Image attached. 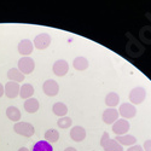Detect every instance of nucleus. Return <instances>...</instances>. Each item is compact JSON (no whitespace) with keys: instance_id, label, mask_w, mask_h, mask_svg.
<instances>
[{"instance_id":"nucleus-2","label":"nucleus","mask_w":151,"mask_h":151,"mask_svg":"<svg viewBox=\"0 0 151 151\" xmlns=\"http://www.w3.org/2000/svg\"><path fill=\"white\" fill-rule=\"evenodd\" d=\"M100 146L105 151H123V146L120 145L115 139H111L108 132H104L100 138Z\"/></svg>"},{"instance_id":"nucleus-20","label":"nucleus","mask_w":151,"mask_h":151,"mask_svg":"<svg viewBox=\"0 0 151 151\" xmlns=\"http://www.w3.org/2000/svg\"><path fill=\"white\" fill-rule=\"evenodd\" d=\"M34 87H33V85H30V83H24V85H22L21 86V88H19V97L22 98V99H29V98H32L33 97V94H34Z\"/></svg>"},{"instance_id":"nucleus-15","label":"nucleus","mask_w":151,"mask_h":151,"mask_svg":"<svg viewBox=\"0 0 151 151\" xmlns=\"http://www.w3.org/2000/svg\"><path fill=\"white\" fill-rule=\"evenodd\" d=\"M24 110H26L28 114H34V112H36L37 110H39L40 108V103H39V100H37L36 98H29L27 99L26 102H24Z\"/></svg>"},{"instance_id":"nucleus-14","label":"nucleus","mask_w":151,"mask_h":151,"mask_svg":"<svg viewBox=\"0 0 151 151\" xmlns=\"http://www.w3.org/2000/svg\"><path fill=\"white\" fill-rule=\"evenodd\" d=\"M70 138L74 142H82L86 138V129L82 127V126H74L70 131Z\"/></svg>"},{"instance_id":"nucleus-31","label":"nucleus","mask_w":151,"mask_h":151,"mask_svg":"<svg viewBox=\"0 0 151 151\" xmlns=\"http://www.w3.org/2000/svg\"><path fill=\"white\" fill-rule=\"evenodd\" d=\"M18 151H29L27 147H19V150Z\"/></svg>"},{"instance_id":"nucleus-1","label":"nucleus","mask_w":151,"mask_h":151,"mask_svg":"<svg viewBox=\"0 0 151 151\" xmlns=\"http://www.w3.org/2000/svg\"><path fill=\"white\" fill-rule=\"evenodd\" d=\"M126 52L132 58H139L145 52V47L140 41H138L133 36L129 35V41L126 45Z\"/></svg>"},{"instance_id":"nucleus-21","label":"nucleus","mask_w":151,"mask_h":151,"mask_svg":"<svg viewBox=\"0 0 151 151\" xmlns=\"http://www.w3.org/2000/svg\"><path fill=\"white\" fill-rule=\"evenodd\" d=\"M7 78L10 81H14V82H23L24 81V75L18 70V68H11L7 71Z\"/></svg>"},{"instance_id":"nucleus-17","label":"nucleus","mask_w":151,"mask_h":151,"mask_svg":"<svg viewBox=\"0 0 151 151\" xmlns=\"http://www.w3.org/2000/svg\"><path fill=\"white\" fill-rule=\"evenodd\" d=\"M73 67H74L75 70L83 71V70H86L87 68L90 67V62H88V59H87V58L80 56V57H76L73 60Z\"/></svg>"},{"instance_id":"nucleus-3","label":"nucleus","mask_w":151,"mask_h":151,"mask_svg":"<svg viewBox=\"0 0 151 151\" xmlns=\"http://www.w3.org/2000/svg\"><path fill=\"white\" fill-rule=\"evenodd\" d=\"M14 131L22 135V137H27V138H30L34 135L35 133V128H34V126L29 122H16L15 126H14Z\"/></svg>"},{"instance_id":"nucleus-7","label":"nucleus","mask_w":151,"mask_h":151,"mask_svg":"<svg viewBox=\"0 0 151 151\" xmlns=\"http://www.w3.org/2000/svg\"><path fill=\"white\" fill-rule=\"evenodd\" d=\"M119 115H121L124 120L133 119L137 115V108L131 103H123L119 108Z\"/></svg>"},{"instance_id":"nucleus-30","label":"nucleus","mask_w":151,"mask_h":151,"mask_svg":"<svg viewBox=\"0 0 151 151\" xmlns=\"http://www.w3.org/2000/svg\"><path fill=\"white\" fill-rule=\"evenodd\" d=\"M64 151H78V150L75 149V147H73V146H69V147H67Z\"/></svg>"},{"instance_id":"nucleus-32","label":"nucleus","mask_w":151,"mask_h":151,"mask_svg":"<svg viewBox=\"0 0 151 151\" xmlns=\"http://www.w3.org/2000/svg\"><path fill=\"white\" fill-rule=\"evenodd\" d=\"M147 17H149V18H150V19H151V16H150V15H149V14H147Z\"/></svg>"},{"instance_id":"nucleus-9","label":"nucleus","mask_w":151,"mask_h":151,"mask_svg":"<svg viewBox=\"0 0 151 151\" xmlns=\"http://www.w3.org/2000/svg\"><path fill=\"white\" fill-rule=\"evenodd\" d=\"M52 71H53L55 75H57V76H59V78L64 76V75H67L68 71H69L68 62L65 59H58V60H56L53 67H52Z\"/></svg>"},{"instance_id":"nucleus-27","label":"nucleus","mask_w":151,"mask_h":151,"mask_svg":"<svg viewBox=\"0 0 151 151\" xmlns=\"http://www.w3.org/2000/svg\"><path fill=\"white\" fill-rule=\"evenodd\" d=\"M127 151H144V149H143V146H140V145H132V146L128 147Z\"/></svg>"},{"instance_id":"nucleus-25","label":"nucleus","mask_w":151,"mask_h":151,"mask_svg":"<svg viewBox=\"0 0 151 151\" xmlns=\"http://www.w3.org/2000/svg\"><path fill=\"white\" fill-rule=\"evenodd\" d=\"M33 151H53V147L46 140H40L33 146Z\"/></svg>"},{"instance_id":"nucleus-26","label":"nucleus","mask_w":151,"mask_h":151,"mask_svg":"<svg viewBox=\"0 0 151 151\" xmlns=\"http://www.w3.org/2000/svg\"><path fill=\"white\" fill-rule=\"evenodd\" d=\"M57 124H58V127L62 128V129H68L73 124V120L68 116H63L57 121Z\"/></svg>"},{"instance_id":"nucleus-11","label":"nucleus","mask_w":151,"mask_h":151,"mask_svg":"<svg viewBox=\"0 0 151 151\" xmlns=\"http://www.w3.org/2000/svg\"><path fill=\"white\" fill-rule=\"evenodd\" d=\"M102 119H103V122L106 124H114L119 120V110H116L115 108L105 109L103 112Z\"/></svg>"},{"instance_id":"nucleus-16","label":"nucleus","mask_w":151,"mask_h":151,"mask_svg":"<svg viewBox=\"0 0 151 151\" xmlns=\"http://www.w3.org/2000/svg\"><path fill=\"white\" fill-rule=\"evenodd\" d=\"M115 140L120 144V145H126V146H132V145H135L137 143V138L134 135H131V134H124V135H116Z\"/></svg>"},{"instance_id":"nucleus-12","label":"nucleus","mask_w":151,"mask_h":151,"mask_svg":"<svg viewBox=\"0 0 151 151\" xmlns=\"http://www.w3.org/2000/svg\"><path fill=\"white\" fill-rule=\"evenodd\" d=\"M19 85L17 82H14V81H9L5 86H4V90H5V96L7 98H11L14 99L16 97H18L19 94Z\"/></svg>"},{"instance_id":"nucleus-24","label":"nucleus","mask_w":151,"mask_h":151,"mask_svg":"<svg viewBox=\"0 0 151 151\" xmlns=\"http://www.w3.org/2000/svg\"><path fill=\"white\" fill-rule=\"evenodd\" d=\"M45 140L50 144H53L57 143L59 140V132L56 129H48L45 133Z\"/></svg>"},{"instance_id":"nucleus-23","label":"nucleus","mask_w":151,"mask_h":151,"mask_svg":"<svg viewBox=\"0 0 151 151\" xmlns=\"http://www.w3.org/2000/svg\"><path fill=\"white\" fill-rule=\"evenodd\" d=\"M52 111H53V114L59 116V117H63V116H65L67 115V112H68V106L64 104V103H55L53 106H52Z\"/></svg>"},{"instance_id":"nucleus-5","label":"nucleus","mask_w":151,"mask_h":151,"mask_svg":"<svg viewBox=\"0 0 151 151\" xmlns=\"http://www.w3.org/2000/svg\"><path fill=\"white\" fill-rule=\"evenodd\" d=\"M35 69V62L30 57H22L18 60V70L23 75H29Z\"/></svg>"},{"instance_id":"nucleus-4","label":"nucleus","mask_w":151,"mask_h":151,"mask_svg":"<svg viewBox=\"0 0 151 151\" xmlns=\"http://www.w3.org/2000/svg\"><path fill=\"white\" fill-rule=\"evenodd\" d=\"M146 98V90L144 87H134L132 88V91L129 92V102L133 105H138V104H142Z\"/></svg>"},{"instance_id":"nucleus-6","label":"nucleus","mask_w":151,"mask_h":151,"mask_svg":"<svg viewBox=\"0 0 151 151\" xmlns=\"http://www.w3.org/2000/svg\"><path fill=\"white\" fill-rule=\"evenodd\" d=\"M51 41H52L51 35L47 34V33H41V34L35 36V39L33 41V45L37 50H45V48H47L50 45H51Z\"/></svg>"},{"instance_id":"nucleus-19","label":"nucleus","mask_w":151,"mask_h":151,"mask_svg":"<svg viewBox=\"0 0 151 151\" xmlns=\"http://www.w3.org/2000/svg\"><path fill=\"white\" fill-rule=\"evenodd\" d=\"M139 37L143 44L151 45V26H144L139 30Z\"/></svg>"},{"instance_id":"nucleus-10","label":"nucleus","mask_w":151,"mask_h":151,"mask_svg":"<svg viewBox=\"0 0 151 151\" xmlns=\"http://www.w3.org/2000/svg\"><path fill=\"white\" fill-rule=\"evenodd\" d=\"M129 127L131 126H129V122L127 120L120 119L112 124V132H114L116 135H124L129 131Z\"/></svg>"},{"instance_id":"nucleus-28","label":"nucleus","mask_w":151,"mask_h":151,"mask_svg":"<svg viewBox=\"0 0 151 151\" xmlns=\"http://www.w3.org/2000/svg\"><path fill=\"white\" fill-rule=\"evenodd\" d=\"M143 149H144V151H151V140H150V139L144 142Z\"/></svg>"},{"instance_id":"nucleus-29","label":"nucleus","mask_w":151,"mask_h":151,"mask_svg":"<svg viewBox=\"0 0 151 151\" xmlns=\"http://www.w3.org/2000/svg\"><path fill=\"white\" fill-rule=\"evenodd\" d=\"M5 94V90H4V86L1 85V83H0V98H1Z\"/></svg>"},{"instance_id":"nucleus-22","label":"nucleus","mask_w":151,"mask_h":151,"mask_svg":"<svg viewBox=\"0 0 151 151\" xmlns=\"http://www.w3.org/2000/svg\"><path fill=\"white\" fill-rule=\"evenodd\" d=\"M105 104L109 108H115L116 105L120 104V96L115 92H110L105 97Z\"/></svg>"},{"instance_id":"nucleus-18","label":"nucleus","mask_w":151,"mask_h":151,"mask_svg":"<svg viewBox=\"0 0 151 151\" xmlns=\"http://www.w3.org/2000/svg\"><path fill=\"white\" fill-rule=\"evenodd\" d=\"M6 116L10 121H14V122H19L21 117H22V112L16 106H9L6 109Z\"/></svg>"},{"instance_id":"nucleus-13","label":"nucleus","mask_w":151,"mask_h":151,"mask_svg":"<svg viewBox=\"0 0 151 151\" xmlns=\"http://www.w3.org/2000/svg\"><path fill=\"white\" fill-rule=\"evenodd\" d=\"M17 48H18L19 55H22V56H24V57H28V56L33 52L34 45H33V42H32L29 39H23V40L19 41Z\"/></svg>"},{"instance_id":"nucleus-8","label":"nucleus","mask_w":151,"mask_h":151,"mask_svg":"<svg viewBox=\"0 0 151 151\" xmlns=\"http://www.w3.org/2000/svg\"><path fill=\"white\" fill-rule=\"evenodd\" d=\"M42 91H44V93H45L46 96H48V97H55V96H57L58 92H59V85H58L55 80L48 79V80H46V81L44 82V85H42Z\"/></svg>"}]
</instances>
